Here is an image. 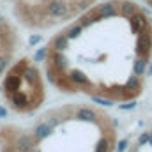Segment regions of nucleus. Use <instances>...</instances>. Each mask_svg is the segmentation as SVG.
<instances>
[{"mask_svg":"<svg viewBox=\"0 0 152 152\" xmlns=\"http://www.w3.org/2000/svg\"><path fill=\"white\" fill-rule=\"evenodd\" d=\"M4 152H12L11 149H4Z\"/></svg>","mask_w":152,"mask_h":152,"instance_id":"31","label":"nucleus"},{"mask_svg":"<svg viewBox=\"0 0 152 152\" xmlns=\"http://www.w3.org/2000/svg\"><path fill=\"white\" fill-rule=\"evenodd\" d=\"M57 126V118H51V120H48V122H41L36 126V129H34V138L36 140H44V138H48L51 133H53V127Z\"/></svg>","mask_w":152,"mask_h":152,"instance_id":"2","label":"nucleus"},{"mask_svg":"<svg viewBox=\"0 0 152 152\" xmlns=\"http://www.w3.org/2000/svg\"><path fill=\"white\" fill-rule=\"evenodd\" d=\"M152 48V37L147 30L138 34V42H136V55L138 57H147Z\"/></svg>","mask_w":152,"mask_h":152,"instance_id":"1","label":"nucleus"},{"mask_svg":"<svg viewBox=\"0 0 152 152\" xmlns=\"http://www.w3.org/2000/svg\"><path fill=\"white\" fill-rule=\"evenodd\" d=\"M41 36H32V37L28 39V44H30V46H34V44H37V42H41Z\"/></svg>","mask_w":152,"mask_h":152,"instance_id":"25","label":"nucleus"},{"mask_svg":"<svg viewBox=\"0 0 152 152\" xmlns=\"http://www.w3.org/2000/svg\"><path fill=\"white\" fill-rule=\"evenodd\" d=\"M94 21H96V16H90V14H87V16H83V18L80 20V25L85 28V27H90Z\"/></svg>","mask_w":152,"mask_h":152,"instance_id":"19","label":"nucleus"},{"mask_svg":"<svg viewBox=\"0 0 152 152\" xmlns=\"http://www.w3.org/2000/svg\"><path fill=\"white\" fill-rule=\"evenodd\" d=\"M138 143H140V145H145V143H149V133H143V134L138 138Z\"/></svg>","mask_w":152,"mask_h":152,"instance_id":"23","label":"nucleus"},{"mask_svg":"<svg viewBox=\"0 0 152 152\" xmlns=\"http://www.w3.org/2000/svg\"><path fill=\"white\" fill-rule=\"evenodd\" d=\"M145 71H147V57H140L133 66V73L136 76H142Z\"/></svg>","mask_w":152,"mask_h":152,"instance_id":"12","label":"nucleus"},{"mask_svg":"<svg viewBox=\"0 0 152 152\" xmlns=\"http://www.w3.org/2000/svg\"><path fill=\"white\" fill-rule=\"evenodd\" d=\"M2 21H4V18H2V14H0V23H2Z\"/></svg>","mask_w":152,"mask_h":152,"instance_id":"32","label":"nucleus"},{"mask_svg":"<svg viewBox=\"0 0 152 152\" xmlns=\"http://www.w3.org/2000/svg\"><path fill=\"white\" fill-rule=\"evenodd\" d=\"M81 32H83V27H81V25H75V27H71V28L66 32V37L67 39H76V37H80Z\"/></svg>","mask_w":152,"mask_h":152,"instance_id":"17","label":"nucleus"},{"mask_svg":"<svg viewBox=\"0 0 152 152\" xmlns=\"http://www.w3.org/2000/svg\"><path fill=\"white\" fill-rule=\"evenodd\" d=\"M76 118L78 120H83V122H96L97 120V115L94 110L90 108H80L78 113H76Z\"/></svg>","mask_w":152,"mask_h":152,"instance_id":"8","label":"nucleus"},{"mask_svg":"<svg viewBox=\"0 0 152 152\" xmlns=\"http://www.w3.org/2000/svg\"><path fill=\"white\" fill-rule=\"evenodd\" d=\"M134 106H136V101H131L127 104H120V110H133Z\"/></svg>","mask_w":152,"mask_h":152,"instance_id":"24","label":"nucleus"},{"mask_svg":"<svg viewBox=\"0 0 152 152\" xmlns=\"http://www.w3.org/2000/svg\"><path fill=\"white\" fill-rule=\"evenodd\" d=\"M51 60H53L55 69H58V71H64V69H66V62H67V58L62 55V51H55L53 57H51Z\"/></svg>","mask_w":152,"mask_h":152,"instance_id":"11","label":"nucleus"},{"mask_svg":"<svg viewBox=\"0 0 152 152\" xmlns=\"http://www.w3.org/2000/svg\"><path fill=\"white\" fill-rule=\"evenodd\" d=\"M129 21H131V30H133V34H140V32H143V30L149 28V20H147V16L142 14V12H140V14L134 12Z\"/></svg>","mask_w":152,"mask_h":152,"instance_id":"3","label":"nucleus"},{"mask_svg":"<svg viewBox=\"0 0 152 152\" xmlns=\"http://www.w3.org/2000/svg\"><path fill=\"white\" fill-rule=\"evenodd\" d=\"M0 92H2V87H0Z\"/></svg>","mask_w":152,"mask_h":152,"instance_id":"33","label":"nucleus"},{"mask_svg":"<svg viewBox=\"0 0 152 152\" xmlns=\"http://www.w3.org/2000/svg\"><path fill=\"white\" fill-rule=\"evenodd\" d=\"M11 99H12V104H14V108H18V110H21V108H25V106L28 104V99H27V96H25L23 92H20V90L12 92Z\"/></svg>","mask_w":152,"mask_h":152,"instance_id":"9","label":"nucleus"},{"mask_svg":"<svg viewBox=\"0 0 152 152\" xmlns=\"http://www.w3.org/2000/svg\"><path fill=\"white\" fill-rule=\"evenodd\" d=\"M127 145H129V142H127V140H120V142L117 143V152H126Z\"/></svg>","mask_w":152,"mask_h":152,"instance_id":"21","label":"nucleus"},{"mask_svg":"<svg viewBox=\"0 0 152 152\" xmlns=\"http://www.w3.org/2000/svg\"><path fill=\"white\" fill-rule=\"evenodd\" d=\"M67 44H69V39L66 37V34L64 36H57V37L51 41V46H53L55 51H64L67 48Z\"/></svg>","mask_w":152,"mask_h":152,"instance_id":"10","label":"nucleus"},{"mask_svg":"<svg viewBox=\"0 0 152 152\" xmlns=\"http://www.w3.org/2000/svg\"><path fill=\"white\" fill-rule=\"evenodd\" d=\"M20 83H21V78L18 75H14V73H11V75L5 78L4 88L9 90V92H16V90H20Z\"/></svg>","mask_w":152,"mask_h":152,"instance_id":"7","label":"nucleus"},{"mask_svg":"<svg viewBox=\"0 0 152 152\" xmlns=\"http://www.w3.org/2000/svg\"><path fill=\"white\" fill-rule=\"evenodd\" d=\"M67 11H69V7L62 0H51L48 4V14L53 16V18H62V16L67 14Z\"/></svg>","mask_w":152,"mask_h":152,"instance_id":"4","label":"nucleus"},{"mask_svg":"<svg viewBox=\"0 0 152 152\" xmlns=\"http://www.w3.org/2000/svg\"><path fill=\"white\" fill-rule=\"evenodd\" d=\"M92 101H94V103H97V104H101V106H112V104H113L112 101L103 99V97H97V96H92Z\"/></svg>","mask_w":152,"mask_h":152,"instance_id":"20","label":"nucleus"},{"mask_svg":"<svg viewBox=\"0 0 152 152\" xmlns=\"http://www.w3.org/2000/svg\"><path fill=\"white\" fill-rule=\"evenodd\" d=\"M5 67H7V58L0 57V73H4V71H5Z\"/></svg>","mask_w":152,"mask_h":152,"instance_id":"26","label":"nucleus"},{"mask_svg":"<svg viewBox=\"0 0 152 152\" xmlns=\"http://www.w3.org/2000/svg\"><path fill=\"white\" fill-rule=\"evenodd\" d=\"M138 87H140V78H138L136 75L131 76V78L126 81V85H124L126 90H138Z\"/></svg>","mask_w":152,"mask_h":152,"instance_id":"16","label":"nucleus"},{"mask_svg":"<svg viewBox=\"0 0 152 152\" xmlns=\"http://www.w3.org/2000/svg\"><path fill=\"white\" fill-rule=\"evenodd\" d=\"M134 12H136V5H134L133 2H124V4H122L120 14H122L124 18H131V16H133Z\"/></svg>","mask_w":152,"mask_h":152,"instance_id":"14","label":"nucleus"},{"mask_svg":"<svg viewBox=\"0 0 152 152\" xmlns=\"http://www.w3.org/2000/svg\"><path fill=\"white\" fill-rule=\"evenodd\" d=\"M30 152H41V149H32Z\"/></svg>","mask_w":152,"mask_h":152,"instance_id":"30","label":"nucleus"},{"mask_svg":"<svg viewBox=\"0 0 152 152\" xmlns=\"http://www.w3.org/2000/svg\"><path fill=\"white\" fill-rule=\"evenodd\" d=\"M23 76H25V80H27L28 83H36L39 80V73H37V69H34V67H25Z\"/></svg>","mask_w":152,"mask_h":152,"instance_id":"15","label":"nucleus"},{"mask_svg":"<svg viewBox=\"0 0 152 152\" xmlns=\"http://www.w3.org/2000/svg\"><path fill=\"white\" fill-rule=\"evenodd\" d=\"M69 80L73 81V83H76V85H83V83H87L88 80H87V76L83 75L80 69H73L71 73H69Z\"/></svg>","mask_w":152,"mask_h":152,"instance_id":"13","label":"nucleus"},{"mask_svg":"<svg viewBox=\"0 0 152 152\" xmlns=\"http://www.w3.org/2000/svg\"><path fill=\"white\" fill-rule=\"evenodd\" d=\"M147 75H149V76H152V62H151V67L147 69Z\"/></svg>","mask_w":152,"mask_h":152,"instance_id":"28","label":"nucleus"},{"mask_svg":"<svg viewBox=\"0 0 152 152\" xmlns=\"http://www.w3.org/2000/svg\"><path fill=\"white\" fill-rule=\"evenodd\" d=\"M0 117H7V110L2 108V106H0Z\"/></svg>","mask_w":152,"mask_h":152,"instance_id":"27","label":"nucleus"},{"mask_svg":"<svg viewBox=\"0 0 152 152\" xmlns=\"http://www.w3.org/2000/svg\"><path fill=\"white\" fill-rule=\"evenodd\" d=\"M46 51H48L46 48H41V50H39L37 53H36V57H34V58H36V62H41V60L46 57Z\"/></svg>","mask_w":152,"mask_h":152,"instance_id":"22","label":"nucleus"},{"mask_svg":"<svg viewBox=\"0 0 152 152\" xmlns=\"http://www.w3.org/2000/svg\"><path fill=\"white\" fill-rule=\"evenodd\" d=\"M110 149V140L108 138H101L96 145V152H108Z\"/></svg>","mask_w":152,"mask_h":152,"instance_id":"18","label":"nucleus"},{"mask_svg":"<svg viewBox=\"0 0 152 152\" xmlns=\"http://www.w3.org/2000/svg\"><path fill=\"white\" fill-rule=\"evenodd\" d=\"M94 16H96V20H104V18L117 16L115 4H112V2H106V4H103V5H99V7L94 11Z\"/></svg>","mask_w":152,"mask_h":152,"instance_id":"5","label":"nucleus"},{"mask_svg":"<svg viewBox=\"0 0 152 152\" xmlns=\"http://www.w3.org/2000/svg\"><path fill=\"white\" fill-rule=\"evenodd\" d=\"M149 143L152 145V134H149Z\"/></svg>","mask_w":152,"mask_h":152,"instance_id":"29","label":"nucleus"},{"mask_svg":"<svg viewBox=\"0 0 152 152\" xmlns=\"http://www.w3.org/2000/svg\"><path fill=\"white\" fill-rule=\"evenodd\" d=\"M34 149V142L28 134H20L16 140V151L18 152H30Z\"/></svg>","mask_w":152,"mask_h":152,"instance_id":"6","label":"nucleus"}]
</instances>
